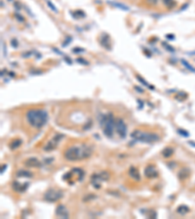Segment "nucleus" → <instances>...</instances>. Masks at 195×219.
Returning <instances> with one entry per match:
<instances>
[{"instance_id": "obj_1", "label": "nucleus", "mask_w": 195, "mask_h": 219, "mask_svg": "<svg viewBox=\"0 0 195 219\" xmlns=\"http://www.w3.org/2000/svg\"><path fill=\"white\" fill-rule=\"evenodd\" d=\"M64 158L67 161L76 162L88 159L92 155V148L87 144H80V145L70 146L64 151Z\"/></svg>"}, {"instance_id": "obj_2", "label": "nucleus", "mask_w": 195, "mask_h": 219, "mask_svg": "<svg viewBox=\"0 0 195 219\" xmlns=\"http://www.w3.org/2000/svg\"><path fill=\"white\" fill-rule=\"evenodd\" d=\"M26 120L32 128L41 129L48 121V113L44 109H30L26 113Z\"/></svg>"}, {"instance_id": "obj_3", "label": "nucleus", "mask_w": 195, "mask_h": 219, "mask_svg": "<svg viewBox=\"0 0 195 219\" xmlns=\"http://www.w3.org/2000/svg\"><path fill=\"white\" fill-rule=\"evenodd\" d=\"M101 126H102L103 134L107 138H111L113 136V132L115 129V119L113 118L111 113L103 115L101 119Z\"/></svg>"}, {"instance_id": "obj_4", "label": "nucleus", "mask_w": 195, "mask_h": 219, "mask_svg": "<svg viewBox=\"0 0 195 219\" xmlns=\"http://www.w3.org/2000/svg\"><path fill=\"white\" fill-rule=\"evenodd\" d=\"M131 136L135 140L143 143H154L160 139L159 136L153 133H144L141 131H134L131 134Z\"/></svg>"}, {"instance_id": "obj_5", "label": "nucleus", "mask_w": 195, "mask_h": 219, "mask_svg": "<svg viewBox=\"0 0 195 219\" xmlns=\"http://www.w3.org/2000/svg\"><path fill=\"white\" fill-rule=\"evenodd\" d=\"M109 178V174L107 172H102L99 173H94L91 177V184L95 187L96 189H100L102 186V183L107 181Z\"/></svg>"}, {"instance_id": "obj_6", "label": "nucleus", "mask_w": 195, "mask_h": 219, "mask_svg": "<svg viewBox=\"0 0 195 219\" xmlns=\"http://www.w3.org/2000/svg\"><path fill=\"white\" fill-rule=\"evenodd\" d=\"M62 195L64 193L61 191V190L58 189H48L44 194V200L47 202H51V203H54V202L59 201L60 199L62 198Z\"/></svg>"}, {"instance_id": "obj_7", "label": "nucleus", "mask_w": 195, "mask_h": 219, "mask_svg": "<svg viewBox=\"0 0 195 219\" xmlns=\"http://www.w3.org/2000/svg\"><path fill=\"white\" fill-rule=\"evenodd\" d=\"M64 138V134H55V136H53V138L50 139L49 141H48L46 145L44 146V150L46 151V152H50V151L55 150V149L57 148L58 144L61 142V140Z\"/></svg>"}, {"instance_id": "obj_8", "label": "nucleus", "mask_w": 195, "mask_h": 219, "mask_svg": "<svg viewBox=\"0 0 195 219\" xmlns=\"http://www.w3.org/2000/svg\"><path fill=\"white\" fill-rule=\"evenodd\" d=\"M115 129L121 138H125L127 136V126L121 118L115 119Z\"/></svg>"}, {"instance_id": "obj_9", "label": "nucleus", "mask_w": 195, "mask_h": 219, "mask_svg": "<svg viewBox=\"0 0 195 219\" xmlns=\"http://www.w3.org/2000/svg\"><path fill=\"white\" fill-rule=\"evenodd\" d=\"M144 175H145L146 178H155L158 176V170L155 168V166L153 165H148L146 166V168H144Z\"/></svg>"}, {"instance_id": "obj_10", "label": "nucleus", "mask_w": 195, "mask_h": 219, "mask_svg": "<svg viewBox=\"0 0 195 219\" xmlns=\"http://www.w3.org/2000/svg\"><path fill=\"white\" fill-rule=\"evenodd\" d=\"M100 43L103 48H105V49H107V50L111 49V40H110V37L108 34H105V33L102 34V36L100 37Z\"/></svg>"}, {"instance_id": "obj_11", "label": "nucleus", "mask_w": 195, "mask_h": 219, "mask_svg": "<svg viewBox=\"0 0 195 219\" xmlns=\"http://www.w3.org/2000/svg\"><path fill=\"white\" fill-rule=\"evenodd\" d=\"M56 214L61 218H68V211H67V208L64 206H62V204H60V206H57Z\"/></svg>"}, {"instance_id": "obj_12", "label": "nucleus", "mask_w": 195, "mask_h": 219, "mask_svg": "<svg viewBox=\"0 0 195 219\" xmlns=\"http://www.w3.org/2000/svg\"><path fill=\"white\" fill-rule=\"evenodd\" d=\"M25 165L28 168H39L41 167V163L36 158H28L25 161Z\"/></svg>"}, {"instance_id": "obj_13", "label": "nucleus", "mask_w": 195, "mask_h": 219, "mask_svg": "<svg viewBox=\"0 0 195 219\" xmlns=\"http://www.w3.org/2000/svg\"><path fill=\"white\" fill-rule=\"evenodd\" d=\"M129 175H130V176H131L133 179L138 180V181H139V179H141V175H139V172L138 168H135V167H131V168H130V170H129Z\"/></svg>"}, {"instance_id": "obj_14", "label": "nucleus", "mask_w": 195, "mask_h": 219, "mask_svg": "<svg viewBox=\"0 0 195 219\" xmlns=\"http://www.w3.org/2000/svg\"><path fill=\"white\" fill-rule=\"evenodd\" d=\"M27 186H28L27 183H25L23 185H21V183H19V182H14L13 183V188L18 192H23L27 188Z\"/></svg>"}, {"instance_id": "obj_15", "label": "nucleus", "mask_w": 195, "mask_h": 219, "mask_svg": "<svg viewBox=\"0 0 195 219\" xmlns=\"http://www.w3.org/2000/svg\"><path fill=\"white\" fill-rule=\"evenodd\" d=\"M173 154H174V149H173L172 147H166V148L163 149V151H162V156L164 158L172 157Z\"/></svg>"}, {"instance_id": "obj_16", "label": "nucleus", "mask_w": 195, "mask_h": 219, "mask_svg": "<svg viewBox=\"0 0 195 219\" xmlns=\"http://www.w3.org/2000/svg\"><path fill=\"white\" fill-rule=\"evenodd\" d=\"M17 176L18 177H26V178H29V177H32L33 174L28 170H19L17 172Z\"/></svg>"}, {"instance_id": "obj_17", "label": "nucleus", "mask_w": 195, "mask_h": 219, "mask_svg": "<svg viewBox=\"0 0 195 219\" xmlns=\"http://www.w3.org/2000/svg\"><path fill=\"white\" fill-rule=\"evenodd\" d=\"M21 145V138H17V139H14V140H12V142L10 143V148L12 149V150H15V149L19 148L20 146Z\"/></svg>"}, {"instance_id": "obj_18", "label": "nucleus", "mask_w": 195, "mask_h": 219, "mask_svg": "<svg viewBox=\"0 0 195 219\" xmlns=\"http://www.w3.org/2000/svg\"><path fill=\"white\" fill-rule=\"evenodd\" d=\"M188 211H189L188 206H184V204L178 206V208H177V212L180 213V214H182V215H184V214H186L187 212H188Z\"/></svg>"}, {"instance_id": "obj_19", "label": "nucleus", "mask_w": 195, "mask_h": 219, "mask_svg": "<svg viewBox=\"0 0 195 219\" xmlns=\"http://www.w3.org/2000/svg\"><path fill=\"white\" fill-rule=\"evenodd\" d=\"M189 176V170L187 168H184V170H182L179 172V178L180 179H185L186 177Z\"/></svg>"}, {"instance_id": "obj_20", "label": "nucleus", "mask_w": 195, "mask_h": 219, "mask_svg": "<svg viewBox=\"0 0 195 219\" xmlns=\"http://www.w3.org/2000/svg\"><path fill=\"white\" fill-rule=\"evenodd\" d=\"M109 4H111L112 6L114 7H117L118 9H121V10H124V11H129L130 8L129 7H127L126 5H124V4H120V3H115V2H108Z\"/></svg>"}, {"instance_id": "obj_21", "label": "nucleus", "mask_w": 195, "mask_h": 219, "mask_svg": "<svg viewBox=\"0 0 195 219\" xmlns=\"http://www.w3.org/2000/svg\"><path fill=\"white\" fill-rule=\"evenodd\" d=\"M163 2H164V4L168 8H174V7L177 5L175 0H163Z\"/></svg>"}, {"instance_id": "obj_22", "label": "nucleus", "mask_w": 195, "mask_h": 219, "mask_svg": "<svg viewBox=\"0 0 195 219\" xmlns=\"http://www.w3.org/2000/svg\"><path fill=\"white\" fill-rule=\"evenodd\" d=\"M137 78H138V80H139V82H141V83H143V85H145L146 87H147V88H149V89H150V90H153V89H154V87H153V86L149 85V84L147 83V82H146V81H144L143 79L141 78V76H139V75H138V76H137Z\"/></svg>"}, {"instance_id": "obj_23", "label": "nucleus", "mask_w": 195, "mask_h": 219, "mask_svg": "<svg viewBox=\"0 0 195 219\" xmlns=\"http://www.w3.org/2000/svg\"><path fill=\"white\" fill-rule=\"evenodd\" d=\"M186 97H187V95L185 93H179L177 95H176V98H177L178 100H180V101L185 99Z\"/></svg>"}, {"instance_id": "obj_24", "label": "nucleus", "mask_w": 195, "mask_h": 219, "mask_svg": "<svg viewBox=\"0 0 195 219\" xmlns=\"http://www.w3.org/2000/svg\"><path fill=\"white\" fill-rule=\"evenodd\" d=\"M182 64H184V65H185V66H186L187 68H188L190 71H193V72H195V69H194L193 67H192L191 65H190V64H189L188 62H187L186 61H184V59H182Z\"/></svg>"}, {"instance_id": "obj_25", "label": "nucleus", "mask_w": 195, "mask_h": 219, "mask_svg": "<svg viewBox=\"0 0 195 219\" xmlns=\"http://www.w3.org/2000/svg\"><path fill=\"white\" fill-rule=\"evenodd\" d=\"M47 4H48V6L50 7V9H52L53 11L55 12V13H58V10H57V8H56V6L54 5V4L52 3L50 0H47Z\"/></svg>"}, {"instance_id": "obj_26", "label": "nucleus", "mask_w": 195, "mask_h": 219, "mask_svg": "<svg viewBox=\"0 0 195 219\" xmlns=\"http://www.w3.org/2000/svg\"><path fill=\"white\" fill-rule=\"evenodd\" d=\"M178 133H179V134H180V136H185V138H186V136H189V134L187 133L186 131H184V130H182V129H179V130H178Z\"/></svg>"}, {"instance_id": "obj_27", "label": "nucleus", "mask_w": 195, "mask_h": 219, "mask_svg": "<svg viewBox=\"0 0 195 219\" xmlns=\"http://www.w3.org/2000/svg\"><path fill=\"white\" fill-rule=\"evenodd\" d=\"M162 45H163V46H165V48H166V49H167V50H169V51H171V52H174V51H175V50L173 49V48H171V46H170V45H167V44H166L165 42H163V43H162Z\"/></svg>"}, {"instance_id": "obj_28", "label": "nucleus", "mask_w": 195, "mask_h": 219, "mask_svg": "<svg viewBox=\"0 0 195 219\" xmlns=\"http://www.w3.org/2000/svg\"><path fill=\"white\" fill-rule=\"evenodd\" d=\"M76 61H79V63H82V64H85V65H88V61H86L85 59H77Z\"/></svg>"}, {"instance_id": "obj_29", "label": "nucleus", "mask_w": 195, "mask_h": 219, "mask_svg": "<svg viewBox=\"0 0 195 219\" xmlns=\"http://www.w3.org/2000/svg\"><path fill=\"white\" fill-rule=\"evenodd\" d=\"M15 17H16L17 19H18L19 21H25V19H23V17H21V15H18V14H16Z\"/></svg>"}, {"instance_id": "obj_30", "label": "nucleus", "mask_w": 195, "mask_h": 219, "mask_svg": "<svg viewBox=\"0 0 195 219\" xmlns=\"http://www.w3.org/2000/svg\"><path fill=\"white\" fill-rule=\"evenodd\" d=\"M147 2L149 4H151V5H154V4H156L158 2V0H147Z\"/></svg>"}, {"instance_id": "obj_31", "label": "nucleus", "mask_w": 195, "mask_h": 219, "mask_svg": "<svg viewBox=\"0 0 195 219\" xmlns=\"http://www.w3.org/2000/svg\"><path fill=\"white\" fill-rule=\"evenodd\" d=\"M11 44L14 45V48H17V46H18V43H17L16 39H13V40H12V41H11Z\"/></svg>"}, {"instance_id": "obj_32", "label": "nucleus", "mask_w": 195, "mask_h": 219, "mask_svg": "<svg viewBox=\"0 0 195 219\" xmlns=\"http://www.w3.org/2000/svg\"><path fill=\"white\" fill-rule=\"evenodd\" d=\"M6 168H7V165L2 166V167H1V173H3V172H4V170H6Z\"/></svg>"}, {"instance_id": "obj_33", "label": "nucleus", "mask_w": 195, "mask_h": 219, "mask_svg": "<svg viewBox=\"0 0 195 219\" xmlns=\"http://www.w3.org/2000/svg\"><path fill=\"white\" fill-rule=\"evenodd\" d=\"M135 89H136V90H138V91H139V92L143 93V90H141V89H139V88H137V87H136V88H135Z\"/></svg>"}, {"instance_id": "obj_34", "label": "nucleus", "mask_w": 195, "mask_h": 219, "mask_svg": "<svg viewBox=\"0 0 195 219\" xmlns=\"http://www.w3.org/2000/svg\"><path fill=\"white\" fill-rule=\"evenodd\" d=\"M9 1H13V0H9Z\"/></svg>"}]
</instances>
